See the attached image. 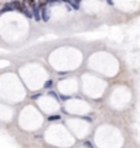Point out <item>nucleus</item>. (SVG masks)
Segmentation results:
<instances>
[{
  "mask_svg": "<svg viewBox=\"0 0 140 148\" xmlns=\"http://www.w3.org/2000/svg\"><path fill=\"white\" fill-rule=\"evenodd\" d=\"M32 15H33V18H34L36 21H41V18H40V10H38L37 7L32 8Z\"/></svg>",
  "mask_w": 140,
  "mask_h": 148,
  "instance_id": "20e7f679",
  "label": "nucleus"
},
{
  "mask_svg": "<svg viewBox=\"0 0 140 148\" xmlns=\"http://www.w3.org/2000/svg\"><path fill=\"white\" fill-rule=\"evenodd\" d=\"M48 93H49V96H52V97H55V99H58V95H56V93H55L54 90H49Z\"/></svg>",
  "mask_w": 140,
  "mask_h": 148,
  "instance_id": "9d476101",
  "label": "nucleus"
},
{
  "mask_svg": "<svg viewBox=\"0 0 140 148\" xmlns=\"http://www.w3.org/2000/svg\"><path fill=\"white\" fill-rule=\"evenodd\" d=\"M11 4H12V7H14V10L19 11V12H22V11L26 8V5L23 4L22 1H19V0H14V1H11Z\"/></svg>",
  "mask_w": 140,
  "mask_h": 148,
  "instance_id": "f03ea898",
  "label": "nucleus"
},
{
  "mask_svg": "<svg viewBox=\"0 0 140 148\" xmlns=\"http://www.w3.org/2000/svg\"><path fill=\"white\" fill-rule=\"evenodd\" d=\"M84 145H85V147H88V148H95L93 145H92L91 141H88V140H86V141H84Z\"/></svg>",
  "mask_w": 140,
  "mask_h": 148,
  "instance_id": "1a4fd4ad",
  "label": "nucleus"
},
{
  "mask_svg": "<svg viewBox=\"0 0 140 148\" xmlns=\"http://www.w3.org/2000/svg\"><path fill=\"white\" fill-rule=\"evenodd\" d=\"M60 119V115H49L48 116V121H58Z\"/></svg>",
  "mask_w": 140,
  "mask_h": 148,
  "instance_id": "6e6552de",
  "label": "nucleus"
},
{
  "mask_svg": "<svg viewBox=\"0 0 140 148\" xmlns=\"http://www.w3.org/2000/svg\"><path fill=\"white\" fill-rule=\"evenodd\" d=\"M52 85H54V81H52V79H48V81L44 84V89H49Z\"/></svg>",
  "mask_w": 140,
  "mask_h": 148,
  "instance_id": "0eeeda50",
  "label": "nucleus"
},
{
  "mask_svg": "<svg viewBox=\"0 0 140 148\" xmlns=\"http://www.w3.org/2000/svg\"><path fill=\"white\" fill-rule=\"evenodd\" d=\"M11 11H14V7L11 3H5L3 7H1V10H0V14H4V12H11Z\"/></svg>",
  "mask_w": 140,
  "mask_h": 148,
  "instance_id": "7ed1b4c3",
  "label": "nucleus"
},
{
  "mask_svg": "<svg viewBox=\"0 0 140 148\" xmlns=\"http://www.w3.org/2000/svg\"><path fill=\"white\" fill-rule=\"evenodd\" d=\"M75 1H78V3H80V1H81V0H75Z\"/></svg>",
  "mask_w": 140,
  "mask_h": 148,
  "instance_id": "4468645a",
  "label": "nucleus"
},
{
  "mask_svg": "<svg viewBox=\"0 0 140 148\" xmlns=\"http://www.w3.org/2000/svg\"><path fill=\"white\" fill-rule=\"evenodd\" d=\"M40 95H41V93H36V95H32V99H37Z\"/></svg>",
  "mask_w": 140,
  "mask_h": 148,
  "instance_id": "f8f14e48",
  "label": "nucleus"
},
{
  "mask_svg": "<svg viewBox=\"0 0 140 148\" xmlns=\"http://www.w3.org/2000/svg\"><path fill=\"white\" fill-rule=\"evenodd\" d=\"M62 1H65V3H69L70 0H62Z\"/></svg>",
  "mask_w": 140,
  "mask_h": 148,
  "instance_id": "ddd939ff",
  "label": "nucleus"
},
{
  "mask_svg": "<svg viewBox=\"0 0 140 148\" xmlns=\"http://www.w3.org/2000/svg\"><path fill=\"white\" fill-rule=\"evenodd\" d=\"M22 3L26 5V7H29V8H34V7H37V3H36L34 0H23Z\"/></svg>",
  "mask_w": 140,
  "mask_h": 148,
  "instance_id": "39448f33",
  "label": "nucleus"
},
{
  "mask_svg": "<svg viewBox=\"0 0 140 148\" xmlns=\"http://www.w3.org/2000/svg\"><path fill=\"white\" fill-rule=\"evenodd\" d=\"M47 1V4L51 5V4H54V3H56V1H59V0H45Z\"/></svg>",
  "mask_w": 140,
  "mask_h": 148,
  "instance_id": "9b49d317",
  "label": "nucleus"
},
{
  "mask_svg": "<svg viewBox=\"0 0 140 148\" xmlns=\"http://www.w3.org/2000/svg\"><path fill=\"white\" fill-rule=\"evenodd\" d=\"M67 4H70L71 5V8H74V10H78V8H80V3H78V1H75V0H70Z\"/></svg>",
  "mask_w": 140,
  "mask_h": 148,
  "instance_id": "423d86ee",
  "label": "nucleus"
},
{
  "mask_svg": "<svg viewBox=\"0 0 140 148\" xmlns=\"http://www.w3.org/2000/svg\"><path fill=\"white\" fill-rule=\"evenodd\" d=\"M40 18H41V21H44V22H48L49 21V18H51L49 5H45V7H43V8L40 10Z\"/></svg>",
  "mask_w": 140,
  "mask_h": 148,
  "instance_id": "f257e3e1",
  "label": "nucleus"
}]
</instances>
